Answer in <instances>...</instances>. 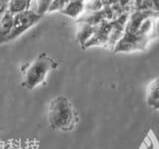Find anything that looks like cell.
I'll list each match as a JSON object with an SVG mask.
<instances>
[{"label": "cell", "instance_id": "obj_15", "mask_svg": "<svg viewBox=\"0 0 159 149\" xmlns=\"http://www.w3.org/2000/svg\"><path fill=\"white\" fill-rule=\"evenodd\" d=\"M31 2H32V0H28V5H29V7H30V4H31Z\"/></svg>", "mask_w": 159, "mask_h": 149}, {"label": "cell", "instance_id": "obj_6", "mask_svg": "<svg viewBox=\"0 0 159 149\" xmlns=\"http://www.w3.org/2000/svg\"><path fill=\"white\" fill-rule=\"evenodd\" d=\"M146 102L148 106L153 109L159 110V78L154 80L149 84L147 89Z\"/></svg>", "mask_w": 159, "mask_h": 149}, {"label": "cell", "instance_id": "obj_11", "mask_svg": "<svg viewBox=\"0 0 159 149\" xmlns=\"http://www.w3.org/2000/svg\"><path fill=\"white\" fill-rule=\"evenodd\" d=\"M102 7V0H86L84 1V8H86L87 12L101 11Z\"/></svg>", "mask_w": 159, "mask_h": 149}, {"label": "cell", "instance_id": "obj_13", "mask_svg": "<svg viewBox=\"0 0 159 149\" xmlns=\"http://www.w3.org/2000/svg\"><path fill=\"white\" fill-rule=\"evenodd\" d=\"M8 11V1L6 0H0V14L4 15Z\"/></svg>", "mask_w": 159, "mask_h": 149}, {"label": "cell", "instance_id": "obj_4", "mask_svg": "<svg viewBox=\"0 0 159 149\" xmlns=\"http://www.w3.org/2000/svg\"><path fill=\"white\" fill-rule=\"evenodd\" d=\"M13 30V14L7 11L0 21V45L9 42Z\"/></svg>", "mask_w": 159, "mask_h": 149}, {"label": "cell", "instance_id": "obj_9", "mask_svg": "<svg viewBox=\"0 0 159 149\" xmlns=\"http://www.w3.org/2000/svg\"><path fill=\"white\" fill-rule=\"evenodd\" d=\"M29 9L28 0H10L8 2V11L15 15Z\"/></svg>", "mask_w": 159, "mask_h": 149}, {"label": "cell", "instance_id": "obj_12", "mask_svg": "<svg viewBox=\"0 0 159 149\" xmlns=\"http://www.w3.org/2000/svg\"><path fill=\"white\" fill-rule=\"evenodd\" d=\"M69 2H70V0H53L51 5H50L48 9V13H53L57 11L62 12Z\"/></svg>", "mask_w": 159, "mask_h": 149}, {"label": "cell", "instance_id": "obj_18", "mask_svg": "<svg viewBox=\"0 0 159 149\" xmlns=\"http://www.w3.org/2000/svg\"><path fill=\"white\" fill-rule=\"evenodd\" d=\"M6 1H8V2H9V1H10V0H6Z\"/></svg>", "mask_w": 159, "mask_h": 149}, {"label": "cell", "instance_id": "obj_3", "mask_svg": "<svg viewBox=\"0 0 159 149\" xmlns=\"http://www.w3.org/2000/svg\"><path fill=\"white\" fill-rule=\"evenodd\" d=\"M41 15L35 13L30 9L13 15V30L9 41H12L14 39L20 37L22 34L28 31L30 28L36 25L41 20Z\"/></svg>", "mask_w": 159, "mask_h": 149}, {"label": "cell", "instance_id": "obj_2", "mask_svg": "<svg viewBox=\"0 0 159 149\" xmlns=\"http://www.w3.org/2000/svg\"><path fill=\"white\" fill-rule=\"evenodd\" d=\"M57 66V63L46 53H41L24 71L22 86L29 90L39 87L45 82L50 71Z\"/></svg>", "mask_w": 159, "mask_h": 149}, {"label": "cell", "instance_id": "obj_7", "mask_svg": "<svg viewBox=\"0 0 159 149\" xmlns=\"http://www.w3.org/2000/svg\"><path fill=\"white\" fill-rule=\"evenodd\" d=\"M94 31H96V26H92L87 23H81V26H80L77 33V39L83 48L89 39L93 36Z\"/></svg>", "mask_w": 159, "mask_h": 149}, {"label": "cell", "instance_id": "obj_1", "mask_svg": "<svg viewBox=\"0 0 159 149\" xmlns=\"http://www.w3.org/2000/svg\"><path fill=\"white\" fill-rule=\"evenodd\" d=\"M77 108L69 98L57 96L49 104L48 123L53 130L71 132L79 124Z\"/></svg>", "mask_w": 159, "mask_h": 149}, {"label": "cell", "instance_id": "obj_8", "mask_svg": "<svg viewBox=\"0 0 159 149\" xmlns=\"http://www.w3.org/2000/svg\"><path fill=\"white\" fill-rule=\"evenodd\" d=\"M52 1L53 0H32L29 9L43 16L45 13L48 12V9L51 5Z\"/></svg>", "mask_w": 159, "mask_h": 149}, {"label": "cell", "instance_id": "obj_16", "mask_svg": "<svg viewBox=\"0 0 159 149\" xmlns=\"http://www.w3.org/2000/svg\"><path fill=\"white\" fill-rule=\"evenodd\" d=\"M2 17H3V15H1V14H0V21H1V19H2Z\"/></svg>", "mask_w": 159, "mask_h": 149}, {"label": "cell", "instance_id": "obj_14", "mask_svg": "<svg viewBox=\"0 0 159 149\" xmlns=\"http://www.w3.org/2000/svg\"><path fill=\"white\" fill-rule=\"evenodd\" d=\"M151 3H152L153 11L156 12L159 16V0H151Z\"/></svg>", "mask_w": 159, "mask_h": 149}, {"label": "cell", "instance_id": "obj_17", "mask_svg": "<svg viewBox=\"0 0 159 149\" xmlns=\"http://www.w3.org/2000/svg\"><path fill=\"white\" fill-rule=\"evenodd\" d=\"M80 1H84H84H86V0H80Z\"/></svg>", "mask_w": 159, "mask_h": 149}, {"label": "cell", "instance_id": "obj_10", "mask_svg": "<svg viewBox=\"0 0 159 149\" xmlns=\"http://www.w3.org/2000/svg\"><path fill=\"white\" fill-rule=\"evenodd\" d=\"M132 10H134V11H153L151 0H133Z\"/></svg>", "mask_w": 159, "mask_h": 149}, {"label": "cell", "instance_id": "obj_5", "mask_svg": "<svg viewBox=\"0 0 159 149\" xmlns=\"http://www.w3.org/2000/svg\"><path fill=\"white\" fill-rule=\"evenodd\" d=\"M86 11L84 8V2L80 1V0H70V2L67 4V6L62 11L64 15L69 16L71 18H79L81 17Z\"/></svg>", "mask_w": 159, "mask_h": 149}]
</instances>
